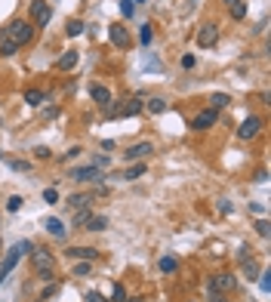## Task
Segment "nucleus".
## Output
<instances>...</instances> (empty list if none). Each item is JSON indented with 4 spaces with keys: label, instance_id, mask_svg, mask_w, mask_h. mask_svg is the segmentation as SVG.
<instances>
[{
    "label": "nucleus",
    "instance_id": "b1692460",
    "mask_svg": "<svg viewBox=\"0 0 271 302\" xmlns=\"http://www.w3.org/2000/svg\"><path fill=\"white\" fill-rule=\"evenodd\" d=\"M176 269H179V259H173V256H164V259H161V272H164V275H173Z\"/></svg>",
    "mask_w": 271,
    "mask_h": 302
},
{
    "label": "nucleus",
    "instance_id": "8fccbe9b",
    "mask_svg": "<svg viewBox=\"0 0 271 302\" xmlns=\"http://www.w3.org/2000/svg\"><path fill=\"white\" fill-rule=\"evenodd\" d=\"M0 250H4V241H0Z\"/></svg>",
    "mask_w": 271,
    "mask_h": 302
},
{
    "label": "nucleus",
    "instance_id": "20e7f679",
    "mask_svg": "<svg viewBox=\"0 0 271 302\" xmlns=\"http://www.w3.org/2000/svg\"><path fill=\"white\" fill-rule=\"evenodd\" d=\"M235 275H228V272H219V275H213L210 278V284H207V293H231L235 290Z\"/></svg>",
    "mask_w": 271,
    "mask_h": 302
},
{
    "label": "nucleus",
    "instance_id": "f03ea898",
    "mask_svg": "<svg viewBox=\"0 0 271 302\" xmlns=\"http://www.w3.org/2000/svg\"><path fill=\"white\" fill-rule=\"evenodd\" d=\"M31 250H34V244H31V241H19L16 247H10V250H7L4 262H0V284H4V281L10 278V272H13V269L19 266V259H22L25 253L31 256Z\"/></svg>",
    "mask_w": 271,
    "mask_h": 302
},
{
    "label": "nucleus",
    "instance_id": "dca6fc26",
    "mask_svg": "<svg viewBox=\"0 0 271 302\" xmlns=\"http://www.w3.org/2000/svg\"><path fill=\"white\" fill-rule=\"evenodd\" d=\"M50 99V93L47 90H25V102L31 105V108H37V105H44Z\"/></svg>",
    "mask_w": 271,
    "mask_h": 302
},
{
    "label": "nucleus",
    "instance_id": "4c0bfd02",
    "mask_svg": "<svg viewBox=\"0 0 271 302\" xmlns=\"http://www.w3.org/2000/svg\"><path fill=\"white\" fill-rule=\"evenodd\" d=\"M268 275H271V272H259V287H262L265 293L271 290V278H268Z\"/></svg>",
    "mask_w": 271,
    "mask_h": 302
},
{
    "label": "nucleus",
    "instance_id": "f8f14e48",
    "mask_svg": "<svg viewBox=\"0 0 271 302\" xmlns=\"http://www.w3.org/2000/svg\"><path fill=\"white\" fill-rule=\"evenodd\" d=\"M74 262H93V259H99V250L96 247H68L65 250Z\"/></svg>",
    "mask_w": 271,
    "mask_h": 302
},
{
    "label": "nucleus",
    "instance_id": "2eb2a0df",
    "mask_svg": "<svg viewBox=\"0 0 271 302\" xmlns=\"http://www.w3.org/2000/svg\"><path fill=\"white\" fill-rule=\"evenodd\" d=\"M90 96H93V102H96V105H102V108L111 102V90H108V87H102V84H93V87H90Z\"/></svg>",
    "mask_w": 271,
    "mask_h": 302
},
{
    "label": "nucleus",
    "instance_id": "ddd939ff",
    "mask_svg": "<svg viewBox=\"0 0 271 302\" xmlns=\"http://www.w3.org/2000/svg\"><path fill=\"white\" fill-rule=\"evenodd\" d=\"M77 62H81V53H77V50H65L56 59V71H71V68H77Z\"/></svg>",
    "mask_w": 271,
    "mask_h": 302
},
{
    "label": "nucleus",
    "instance_id": "37998d69",
    "mask_svg": "<svg viewBox=\"0 0 271 302\" xmlns=\"http://www.w3.org/2000/svg\"><path fill=\"white\" fill-rule=\"evenodd\" d=\"M195 65H198V56H191V53L182 56V68H195Z\"/></svg>",
    "mask_w": 271,
    "mask_h": 302
},
{
    "label": "nucleus",
    "instance_id": "bb28decb",
    "mask_svg": "<svg viewBox=\"0 0 271 302\" xmlns=\"http://www.w3.org/2000/svg\"><path fill=\"white\" fill-rule=\"evenodd\" d=\"M228 10H231V19H235V22L247 19V4H244V0H241V4H235V7H228Z\"/></svg>",
    "mask_w": 271,
    "mask_h": 302
},
{
    "label": "nucleus",
    "instance_id": "a19ab883",
    "mask_svg": "<svg viewBox=\"0 0 271 302\" xmlns=\"http://www.w3.org/2000/svg\"><path fill=\"white\" fill-rule=\"evenodd\" d=\"M44 201H47V204H59V192H56V188H47V192H44Z\"/></svg>",
    "mask_w": 271,
    "mask_h": 302
},
{
    "label": "nucleus",
    "instance_id": "f257e3e1",
    "mask_svg": "<svg viewBox=\"0 0 271 302\" xmlns=\"http://www.w3.org/2000/svg\"><path fill=\"white\" fill-rule=\"evenodd\" d=\"M31 266H34V275L41 278V281H53L56 278V259H53L50 250L34 247L31 250Z\"/></svg>",
    "mask_w": 271,
    "mask_h": 302
},
{
    "label": "nucleus",
    "instance_id": "5701e85b",
    "mask_svg": "<svg viewBox=\"0 0 271 302\" xmlns=\"http://www.w3.org/2000/svg\"><path fill=\"white\" fill-rule=\"evenodd\" d=\"M90 219H93L90 207H81V210H74V219H71V222H74V225H87Z\"/></svg>",
    "mask_w": 271,
    "mask_h": 302
},
{
    "label": "nucleus",
    "instance_id": "3c124183",
    "mask_svg": "<svg viewBox=\"0 0 271 302\" xmlns=\"http://www.w3.org/2000/svg\"><path fill=\"white\" fill-rule=\"evenodd\" d=\"M139 4H145V0H139Z\"/></svg>",
    "mask_w": 271,
    "mask_h": 302
},
{
    "label": "nucleus",
    "instance_id": "412c9836",
    "mask_svg": "<svg viewBox=\"0 0 271 302\" xmlns=\"http://www.w3.org/2000/svg\"><path fill=\"white\" fill-rule=\"evenodd\" d=\"M16 50H19V47L10 41V37H7V34H0V56H16Z\"/></svg>",
    "mask_w": 271,
    "mask_h": 302
},
{
    "label": "nucleus",
    "instance_id": "7c9ffc66",
    "mask_svg": "<svg viewBox=\"0 0 271 302\" xmlns=\"http://www.w3.org/2000/svg\"><path fill=\"white\" fill-rule=\"evenodd\" d=\"M111 302H127V290H124V284H114V290H111Z\"/></svg>",
    "mask_w": 271,
    "mask_h": 302
},
{
    "label": "nucleus",
    "instance_id": "a878e982",
    "mask_svg": "<svg viewBox=\"0 0 271 302\" xmlns=\"http://www.w3.org/2000/svg\"><path fill=\"white\" fill-rule=\"evenodd\" d=\"M228 102H231V99H228L225 93H213V96H210V108H216V111H219V108H225Z\"/></svg>",
    "mask_w": 271,
    "mask_h": 302
},
{
    "label": "nucleus",
    "instance_id": "79ce46f5",
    "mask_svg": "<svg viewBox=\"0 0 271 302\" xmlns=\"http://www.w3.org/2000/svg\"><path fill=\"white\" fill-rule=\"evenodd\" d=\"M108 164H111V158H108V155H99V158L93 161V167H99V170H105Z\"/></svg>",
    "mask_w": 271,
    "mask_h": 302
},
{
    "label": "nucleus",
    "instance_id": "c03bdc74",
    "mask_svg": "<svg viewBox=\"0 0 271 302\" xmlns=\"http://www.w3.org/2000/svg\"><path fill=\"white\" fill-rule=\"evenodd\" d=\"M195 4H198V0H185V7H182V16H191V13H195Z\"/></svg>",
    "mask_w": 271,
    "mask_h": 302
},
{
    "label": "nucleus",
    "instance_id": "0eeeda50",
    "mask_svg": "<svg viewBox=\"0 0 271 302\" xmlns=\"http://www.w3.org/2000/svg\"><path fill=\"white\" fill-rule=\"evenodd\" d=\"M31 19H34V25H37V28H47V25H50V19H53L50 4H44V0H34V4H31Z\"/></svg>",
    "mask_w": 271,
    "mask_h": 302
},
{
    "label": "nucleus",
    "instance_id": "1a4fd4ad",
    "mask_svg": "<svg viewBox=\"0 0 271 302\" xmlns=\"http://www.w3.org/2000/svg\"><path fill=\"white\" fill-rule=\"evenodd\" d=\"M68 179H74V182H93V179H102V170L93 167V164H87V167H74V170L68 173Z\"/></svg>",
    "mask_w": 271,
    "mask_h": 302
},
{
    "label": "nucleus",
    "instance_id": "9d476101",
    "mask_svg": "<svg viewBox=\"0 0 271 302\" xmlns=\"http://www.w3.org/2000/svg\"><path fill=\"white\" fill-rule=\"evenodd\" d=\"M259 130H262V118L250 115V118L238 127V136H241V139H256V136H259Z\"/></svg>",
    "mask_w": 271,
    "mask_h": 302
},
{
    "label": "nucleus",
    "instance_id": "393cba45",
    "mask_svg": "<svg viewBox=\"0 0 271 302\" xmlns=\"http://www.w3.org/2000/svg\"><path fill=\"white\" fill-rule=\"evenodd\" d=\"M65 34H68V37H77V34H84V22H81V19H71V22L65 25Z\"/></svg>",
    "mask_w": 271,
    "mask_h": 302
},
{
    "label": "nucleus",
    "instance_id": "603ef678",
    "mask_svg": "<svg viewBox=\"0 0 271 302\" xmlns=\"http://www.w3.org/2000/svg\"><path fill=\"white\" fill-rule=\"evenodd\" d=\"M37 302H44V299H37Z\"/></svg>",
    "mask_w": 271,
    "mask_h": 302
},
{
    "label": "nucleus",
    "instance_id": "9b49d317",
    "mask_svg": "<svg viewBox=\"0 0 271 302\" xmlns=\"http://www.w3.org/2000/svg\"><path fill=\"white\" fill-rule=\"evenodd\" d=\"M108 34H111V44L118 50H127L130 47V31L124 25H108Z\"/></svg>",
    "mask_w": 271,
    "mask_h": 302
},
{
    "label": "nucleus",
    "instance_id": "39448f33",
    "mask_svg": "<svg viewBox=\"0 0 271 302\" xmlns=\"http://www.w3.org/2000/svg\"><path fill=\"white\" fill-rule=\"evenodd\" d=\"M195 41H198V47H201V50H213V47L219 44V25H216V22L204 25V28L198 31V37H195Z\"/></svg>",
    "mask_w": 271,
    "mask_h": 302
},
{
    "label": "nucleus",
    "instance_id": "c9c22d12",
    "mask_svg": "<svg viewBox=\"0 0 271 302\" xmlns=\"http://www.w3.org/2000/svg\"><path fill=\"white\" fill-rule=\"evenodd\" d=\"M121 13H124L127 19H133V13H136V7H133V0H121Z\"/></svg>",
    "mask_w": 271,
    "mask_h": 302
},
{
    "label": "nucleus",
    "instance_id": "58836bf2",
    "mask_svg": "<svg viewBox=\"0 0 271 302\" xmlns=\"http://www.w3.org/2000/svg\"><path fill=\"white\" fill-rule=\"evenodd\" d=\"M87 302H111V299H108V296H102L99 290H90V293H87Z\"/></svg>",
    "mask_w": 271,
    "mask_h": 302
},
{
    "label": "nucleus",
    "instance_id": "2f4dec72",
    "mask_svg": "<svg viewBox=\"0 0 271 302\" xmlns=\"http://www.w3.org/2000/svg\"><path fill=\"white\" fill-rule=\"evenodd\" d=\"M34 158H37V161H50V158H53V151H50L47 145H37V148H34Z\"/></svg>",
    "mask_w": 271,
    "mask_h": 302
},
{
    "label": "nucleus",
    "instance_id": "c85d7f7f",
    "mask_svg": "<svg viewBox=\"0 0 271 302\" xmlns=\"http://www.w3.org/2000/svg\"><path fill=\"white\" fill-rule=\"evenodd\" d=\"M93 272V262H77V266H74V272L71 275H77V278H87Z\"/></svg>",
    "mask_w": 271,
    "mask_h": 302
},
{
    "label": "nucleus",
    "instance_id": "a18cd8bd",
    "mask_svg": "<svg viewBox=\"0 0 271 302\" xmlns=\"http://www.w3.org/2000/svg\"><path fill=\"white\" fill-rule=\"evenodd\" d=\"M216 210H219V213H231L235 207H231V201H219V204H216Z\"/></svg>",
    "mask_w": 271,
    "mask_h": 302
},
{
    "label": "nucleus",
    "instance_id": "72a5a7b5",
    "mask_svg": "<svg viewBox=\"0 0 271 302\" xmlns=\"http://www.w3.org/2000/svg\"><path fill=\"white\" fill-rule=\"evenodd\" d=\"M256 232H259V238H268V235H271V225H268V219H259V222H256Z\"/></svg>",
    "mask_w": 271,
    "mask_h": 302
},
{
    "label": "nucleus",
    "instance_id": "aec40b11",
    "mask_svg": "<svg viewBox=\"0 0 271 302\" xmlns=\"http://www.w3.org/2000/svg\"><path fill=\"white\" fill-rule=\"evenodd\" d=\"M68 204H71V210H81V207H90V204H93V195H77V192H74V195L68 198Z\"/></svg>",
    "mask_w": 271,
    "mask_h": 302
},
{
    "label": "nucleus",
    "instance_id": "09e8293b",
    "mask_svg": "<svg viewBox=\"0 0 271 302\" xmlns=\"http://www.w3.org/2000/svg\"><path fill=\"white\" fill-rule=\"evenodd\" d=\"M130 302H145V296H136V299H130Z\"/></svg>",
    "mask_w": 271,
    "mask_h": 302
},
{
    "label": "nucleus",
    "instance_id": "a211bd4d",
    "mask_svg": "<svg viewBox=\"0 0 271 302\" xmlns=\"http://www.w3.org/2000/svg\"><path fill=\"white\" fill-rule=\"evenodd\" d=\"M142 111H148V115H164L167 102H164V99H148V102L142 105Z\"/></svg>",
    "mask_w": 271,
    "mask_h": 302
},
{
    "label": "nucleus",
    "instance_id": "7ed1b4c3",
    "mask_svg": "<svg viewBox=\"0 0 271 302\" xmlns=\"http://www.w3.org/2000/svg\"><path fill=\"white\" fill-rule=\"evenodd\" d=\"M4 34L10 37L16 47H25V44H31V37H34V25L25 22V19H13V22L4 28Z\"/></svg>",
    "mask_w": 271,
    "mask_h": 302
},
{
    "label": "nucleus",
    "instance_id": "4be33fe9",
    "mask_svg": "<svg viewBox=\"0 0 271 302\" xmlns=\"http://www.w3.org/2000/svg\"><path fill=\"white\" fill-rule=\"evenodd\" d=\"M84 229H90V232H105V229H108V219H105V216H93Z\"/></svg>",
    "mask_w": 271,
    "mask_h": 302
},
{
    "label": "nucleus",
    "instance_id": "cd10ccee",
    "mask_svg": "<svg viewBox=\"0 0 271 302\" xmlns=\"http://www.w3.org/2000/svg\"><path fill=\"white\" fill-rule=\"evenodd\" d=\"M139 41H142V47H148V44L154 41V28H151V25H142V31H139Z\"/></svg>",
    "mask_w": 271,
    "mask_h": 302
},
{
    "label": "nucleus",
    "instance_id": "4468645a",
    "mask_svg": "<svg viewBox=\"0 0 271 302\" xmlns=\"http://www.w3.org/2000/svg\"><path fill=\"white\" fill-rule=\"evenodd\" d=\"M142 96H136V99H127L121 108H118V115H124V118H136V115H142Z\"/></svg>",
    "mask_w": 271,
    "mask_h": 302
},
{
    "label": "nucleus",
    "instance_id": "f3484780",
    "mask_svg": "<svg viewBox=\"0 0 271 302\" xmlns=\"http://www.w3.org/2000/svg\"><path fill=\"white\" fill-rule=\"evenodd\" d=\"M44 229H47L53 238H65V225H62L56 216H47V219H44Z\"/></svg>",
    "mask_w": 271,
    "mask_h": 302
},
{
    "label": "nucleus",
    "instance_id": "f704fd0d",
    "mask_svg": "<svg viewBox=\"0 0 271 302\" xmlns=\"http://www.w3.org/2000/svg\"><path fill=\"white\" fill-rule=\"evenodd\" d=\"M7 210H10V213H19V210H22V198H19V195H13V198L7 201Z\"/></svg>",
    "mask_w": 271,
    "mask_h": 302
},
{
    "label": "nucleus",
    "instance_id": "e433bc0d",
    "mask_svg": "<svg viewBox=\"0 0 271 302\" xmlns=\"http://www.w3.org/2000/svg\"><path fill=\"white\" fill-rule=\"evenodd\" d=\"M10 167H13L16 173H28V170H31V164H28V161H10Z\"/></svg>",
    "mask_w": 271,
    "mask_h": 302
},
{
    "label": "nucleus",
    "instance_id": "473e14b6",
    "mask_svg": "<svg viewBox=\"0 0 271 302\" xmlns=\"http://www.w3.org/2000/svg\"><path fill=\"white\" fill-rule=\"evenodd\" d=\"M244 272H247V278H250V281H256V278H259V269H256V262H253V259H250V262L244 259Z\"/></svg>",
    "mask_w": 271,
    "mask_h": 302
},
{
    "label": "nucleus",
    "instance_id": "49530a36",
    "mask_svg": "<svg viewBox=\"0 0 271 302\" xmlns=\"http://www.w3.org/2000/svg\"><path fill=\"white\" fill-rule=\"evenodd\" d=\"M207 296H210V302H228L225 293H207Z\"/></svg>",
    "mask_w": 271,
    "mask_h": 302
},
{
    "label": "nucleus",
    "instance_id": "ea45409f",
    "mask_svg": "<svg viewBox=\"0 0 271 302\" xmlns=\"http://www.w3.org/2000/svg\"><path fill=\"white\" fill-rule=\"evenodd\" d=\"M74 158H81V145H74V148H68L65 155H62V161H74Z\"/></svg>",
    "mask_w": 271,
    "mask_h": 302
},
{
    "label": "nucleus",
    "instance_id": "423d86ee",
    "mask_svg": "<svg viewBox=\"0 0 271 302\" xmlns=\"http://www.w3.org/2000/svg\"><path fill=\"white\" fill-rule=\"evenodd\" d=\"M216 121H219V111L216 108H204V111H198V115L191 118V130H198V133L201 130H210Z\"/></svg>",
    "mask_w": 271,
    "mask_h": 302
},
{
    "label": "nucleus",
    "instance_id": "6ab92c4d",
    "mask_svg": "<svg viewBox=\"0 0 271 302\" xmlns=\"http://www.w3.org/2000/svg\"><path fill=\"white\" fill-rule=\"evenodd\" d=\"M145 170H148V167L139 161V164H133V167H127V170H124V179H127V182H136L139 176H145Z\"/></svg>",
    "mask_w": 271,
    "mask_h": 302
},
{
    "label": "nucleus",
    "instance_id": "de8ad7c7",
    "mask_svg": "<svg viewBox=\"0 0 271 302\" xmlns=\"http://www.w3.org/2000/svg\"><path fill=\"white\" fill-rule=\"evenodd\" d=\"M222 4H225V7H235V4H241V0H222Z\"/></svg>",
    "mask_w": 271,
    "mask_h": 302
},
{
    "label": "nucleus",
    "instance_id": "6e6552de",
    "mask_svg": "<svg viewBox=\"0 0 271 302\" xmlns=\"http://www.w3.org/2000/svg\"><path fill=\"white\" fill-rule=\"evenodd\" d=\"M151 151H154V145L145 139V142H136V145H130V148L124 151V158H127V164H133V161H145V158H151Z\"/></svg>",
    "mask_w": 271,
    "mask_h": 302
},
{
    "label": "nucleus",
    "instance_id": "c756f323",
    "mask_svg": "<svg viewBox=\"0 0 271 302\" xmlns=\"http://www.w3.org/2000/svg\"><path fill=\"white\" fill-rule=\"evenodd\" d=\"M56 293H59V284H56V281H47V287H44V293H41V299L47 302V299H53Z\"/></svg>",
    "mask_w": 271,
    "mask_h": 302
}]
</instances>
